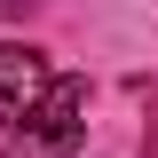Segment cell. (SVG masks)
Listing matches in <instances>:
<instances>
[{
	"label": "cell",
	"mask_w": 158,
	"mask_h": 158,
	"mask_svg": "<svg viewBox=\"0 0 158 158\" xmlns=\"http://www.w3.org/2000/svg\"><path fill=\"white\" fill-rule=\"evenodd\" d=\"M48 56L40 48H24V40H0V127H16L24 111L40 103V87H48Z\"/></svg>",
	"instance_id": "7a4b0ae2"
},
{
	"label": "cell",
	"mask_w": 158,
	"mask_h": 158,
	"mask_svg": "<svg viewBox=\"0 0 158 158\" xmlns=\"http://www.w3.org/2000/svg\"><path fill=\"white\" fill-rule=\"evenodd\" d=\"M87 142V79L56 71L40 87V103L16 118V135H8V158H71Z\"/></svg>",
	"instance_id": "6da1fadb"
}]
</instances>
